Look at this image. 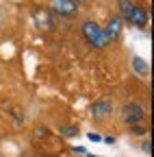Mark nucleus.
Listing matches in <instances>:
<instances>
[{
	"instance_id": "nucleus-1",
	"label": "nucleus",
	"mask_w": 154,
	"mask_h": 157,
	"mask_svg": "<svg viewBox=\"0 0 154 157\" xmlns=\"http://www.w3.org/2000/svg\"><path fill=\"white\" fill-rule=\"evenodd\" d=\"M81 29H83L85 39H87L93 48H106L109 46V39L104 35V29L100 24H95L93 20H85V22L81 24Z\"/></svg>"
},
{
	"instance_id": "nucleus-2",
	"label": "nucleus",
	"mask_w": 154,
	"mask_h": 157,
	"mask_svg": "<svg viewBox=\"0 0 154 157\" xmlns=\"http://www.w3.org/2000/svg\"><path fill=\"white\" fill-rule=\"evenodd\" d=\"M33 22L39 31H54L56 29V15L50 11V9H44V7H37L33 11Z\"/></svg>"
},
{
	"instance_id": "nucleus-3",
	"label": "nucleus",
	"mask_w": 154,
	"mask_h": 157,
	"mask_svg": "<svg viewBox=\"0 0 154 157\" xmlns=\"http://www.w3.org/2000/svg\"><path fill=\"white\" fill-rule=\"evenodd\" d=\"M122 120L128 124V127H134V124H141L145 120V109L139 105V103H128L122 107Z\"/></svg>"
},
{
	"instance_id": "nucleus-4",
	"label": "nucleus",
	"mask_w": 154,
	"mask_h": 157,
	"mask_svg": "<svg viewBox=\"0 0 154 157\" xmlns=\"http://www.w3.org/2000/svg\"><path fill=\"white\" fill-rule=\"evenodd\" d=\"M52 13H59L63 17H74L78 13V5L74 0H52Z\"/></svg>"
},
{
	"instance_id": "nucleus-5",
	"label": "nucleus",
	"mask_w": 154,
	"mask_h": 157,
	"mask_svg": "<svg viewBox=\"0 0 154 157\" xmlns=\"http://www.w3.org/2000/svg\"><path fill=\"white\" fill-rule=\"evenodd\" d=\"M122 24H124L122 17H111V20H109V24H106V29H104V35H106L109 42H115V39L122 37V29H124Z\"/></svg>"
},
{
	"instance_id": "nucleus-6",
	"label": "nucleus",
	"mask_w": 154,
	"mask_h": 157,
	"mask_svg": "<svg viewBox=\"0 0 154 157\" xmlns=\"http://www.w3.org/2000/svg\"><path fill=\"white\" fill-rule=\"evenodd\" d=\"M128 22L134 24V26H139V29H145L148 26V11L141 7V5H134L130 15H128Z\"/></svg>"
},
{
	"instance_id": "nucleus-7",
	"label": "nucleus",
	"mask_w": 154,
	"mask_h": 157,
	"mask_svg": "<svg viewBox=\"0 0 154 157\" xmlns=\"http://www.w3.org/2000/svg\"><path fill=\"white\" fill-rule=\"evenodd\" d=\"M91 113H93V118H98V120H104V118H109L113 113V103H109V101H95L91 105Z\"/></svg>"
},
{
	"instance_id": "nucleus-8",
	"label": "nucleus",
	"mask_w": 154,
	"mask_h": 157,
	"mask_svg": "<svg viewBox=\"0 0 154 157\" xmlns=\"http://www.w3.org/2000/svg\"><path fill=\"white\" fill-rule=\"evenodd\" d=\"M132 68L139 76H148L150 74V63L145 61L143 57H132Z\"/></svg>"
},
{
	"instance_id": "nucleus-9",
	"label": "nucleus",
	"mask_w": 154,
	"mask_h": 157,
	"mask_svg": "<svg viewBox=\"0 0 154 157\" xmlns=\"http://www.w3.org/2000/svg\"><path fill=\"white\" fill-rule=\"evenodd\" d=\"M61 133H63L65 137H74V135H78V127H63Z\"/></svg>"
},
{
	"instance_id": "nucleus-10",
	"label": "nucleus",
	"mask_w": 154,
	"mask_h": 157,
	"mask_svg": "<svg viewBox=\"0 0 154 157\" xmlns=\"http://www.w3.org/2000/svg\"><path fill=\"white\" fill-rule=\"evenodd\" d=\"M145 131H148V129H143V127H139V124H134V127H132V133H134V135H143Z\"/></svg>"
},
{
	"instance_id": "nucleus-11",
	"label": "nucleus",
	"mask_w": 154,
	"mask_h": 157,
	"mask_svg": "<svg viewBox=\"0 0 154 157\" xmlns=\"http://www.w3.org/2000/svg\"><path fill=\"white\" fill-rule=\"evenodd\" d=\"M141 151H145V153H150V142H143V144H141Z\"/></svg>"
},
{
	"instance_id": "nucleus-12",
	"label": "nucleus",
	"mask_w": 154,
	"mask_h": 157,
	"mask_svg": "<svg viewBox=\"0 0 154 157\" xmlns=\"http://www.w3.org/2000/svg\"><path fill=\"white\" fill-rule=\"evenodd\" d=\"M44 157H52V155H44Z\"/></svg>"
},
{
	"instance_id": "nucleus-13",
	"label": "nucleus",
	"mask_w": 154,
	"mask_h": 157,
	"mask_svg": "<svg viewBox=\"0 0 154 157\" xmlns=\"http://www.w3.org/2000/svg\"><path fill=\"white\" fill-rule=\"evenodd\" d=\"M74 2H81V0H74Z\"/></svg>"
},
{
	"instance_id": "nucleus-14",
	"label": "nucleus",
	"mask_w": 154,
	"mask_h": 157,
	"mask_svg": "<svg viewBox=\"0 0 154 157\" xmlns=\"http://www.w3.org/2000/svg\"><path fill=\"white\" fill-rule=\"evenodd\" d=\"M0 22H2V15H0Z\"/></svg>"
},
{
	"instance_id": "nucleus-15",
	"label": "nucleus",
	"mask_w": 154,
	"mask_h": 157,
	"mask_svg": "<svg viewBox=\"0 0 154 157\" xmlns=\"http://www.w3.org/2000/svg\"><path fill=\"white\" fill-rule=\"evenodd\" d=\"M0 157H2V155H0Z\"/></svg>"
}]
</instances>
